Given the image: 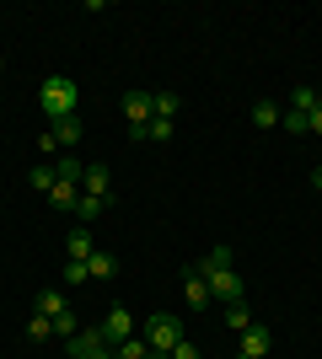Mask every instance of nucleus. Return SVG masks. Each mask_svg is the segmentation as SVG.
I'll return each instance as SVG.
<instances>
[{"mask_svg": "<svg viewBox=\"0 0 322 359\" xmlns=\"http://www.w3.org/2000/svg\"><path fill=\"white\" fill-rule=\"evenodd\" d=\"M199 273L210 279V295L220 300V306H242L247 285H242V273H236V269H199Z\"/></svg>", "mask_w": 322, "mask_h": 359, "instance_id": "nucleus-3", "label": "nucleus"}, {"mask_svg": "<svg viewBox=\"0 0 322 359\" xmlns=\"http://www.w3.org/2000/svg\"><path fill=\"white\" fill-rule=\"evenodd\" d=\"M167 359H199V344H188V338H183V344L172 348V354H167Z\"/></svg>", "mask_w": 322, "mask_h": 359, "instance_id": "nucleus-28", "label": "nucleus"}, {"mask_svg": "<svg viewBox=\"0 0 322 359\" xmlns=\"http://www.w3.org/2000/svg\"><path fill=\"white\" fill-rule=\"evenodd\" d=\"M54 166H32V188H38V194H48V188H54Z\"/></svg>", "mask_w": 322, "mask_h": 359, "instance_id": "nucleus-26", "label": "nucleus"}, {"mask_svg": "<svg viewBox=\"0 0 322 359\" xmlns=\"http://www.w3.org/2000/svg\"><path fill=\"white\" fill-rule=\"evenodd\" d=\"M76 332H81L76 311H60V316H54V338H65V344H70V338H76Z\"/></svg>", "mask_w": 322, "mask_h": 359, "instance_id": "nucleus-23", "label": "nucleus"}, {"mask_svg": "<svg viewBox=\"0 0 322 359\" xmlns=\"http://www.w3.org/2000/svg\"><path fill=\"white\" fill-rule=\"evenodd\" d=\"M97 332H102V344H107V348H119L123 338H135V316L123 311V306H113V311L97 322Z\"/></svg>", "mask_w": 322, "mask_h": 359, "instance_id": "nucleus-5", "label": "nucleus"}, {"mask_svg": "<svg viewBox=\"0 0 322 359\" xmlns=\"http://www.w3.org/2000/svg\"><path fill=\"white\" fill-rule=\"evenodd\" d=\"M113 359H156V354H151V344H145V338H123V344L113 348Z\"/></svg>", "mask_w": 322, "mask_h": 359, "instance_id": "nucleus-16", "label": "nucleus"}, {"mask_svg": "<svg viewBox=\"0 0 322 359\" xmlns=\"http://www.w3.org/2000/svg\"><path fill=\"white\" fill-rule=\"evenodd\" d=\"M123 118H129V129L151 123V118H156V107H151V91H123Z\"/></svg>", "mask_w": 322, "mask_h": 359, "instance_id": "nucleus-7", "label": "nucleus"}, {"mask_svg": "<svg viewBox=\"0 0 322 359\" xmlns=\"http://www.w3.org/2000/svg\"><path fill=\"white\" fill-rule=\"evenodd\" d=\"M199 269H231V247H210V257H204Z\"/></svg>", "mask_w": 322, "mask_h": 359, "instance_id": "nucleus-27", "label": "nucleus"}, {"mask_svg": "<svg viewBox=\"0 0 322 359\" xmlns=\"http://www.w3.org/2000/svg\"><path fill=\"white\" fill-rule=\"evenodd\" d=\"M86 273H92V279H113V257H107V252H92V257H86Z\"/></svg>", "mask_w": 322, "mask_h": 359, "instance_id": "nucleus-24", "label": "nucleus"}, {"mask_svg": "<svg viewBox=\"0 0 322 359\" xmlns=\"http://www.w3.org/2000/svg\"><path fill=\"white\" fill-rule=\"evenodd\" d=\"M140 338L151 344V354H156V359H167L172 348H177V344L188 338V332H183V316L156 311V316H145V322H140Z\"/></svg>", "mask_w": 322, "mask_h": 359, "instance_id": "nucleus-1", "label": "nucleus"}, {"mask_svg": "<svg viewBox=\"0 0 322 359\" xmlns=\"http://www.w3.org/2000/svg\"><path fill=\"white\" fill-rule=\"evenodd\" d=\"M81 172H86V166H81L76 156H60V161H54V177L60 182H81Z\"/></svg>", "mask_w": 322, "mask_h": 359, "instance_id": "nucleus-20", "label": "nucleus"}, {"mask_svg": "<svg viewBox=\"0 0 322 359\" xmlns=\"http://www.w3.org/2000/svg\"><path fill=\"white\" fill-rule=\"evenodd\" d=\"M279 123H285L290 135H311V118H307V113H295V107H285V113H279Z\"/></svg>", "mask_w": 322, "mask_h": 359, "instance_id": "nucleus-22", "label": "nucleus"}, {"mask_svg": "<svg viewBox=\"0 0 322 359\" xmlns=\"http://www.w3.org/2000/svg\"><path fill=\"white\" fill-rule=\"evenodd\" d=\"M311 188H322V161H317V166H311Z\"/></svg>", "mask_w": 322, "mask_h": 359, "instance_id": "nucleus-30", "label": "nucleus"}, {"mask_svg": "<svg viewBox=\"0 0 322 359\" xmlns=\"http://www.w3.org/2000/svg\"><path fill=\"white\" fill-rule=\"evenodd\" d=\"M38 107L48 113V123L76 118V81H70V75H43V86H38Z\"/></svg>", "mask_w": 322, "mask_h": 359, "instance_id": "nucleus-2", "label": "nucleus"}, {"mask_svg": "<svg viewBox=\"0 0 322 359\" xmlns=\"http://www.w3.org/2000/svg\"><path fill=\"white\" fill-rule=\"evenodd\" d=\"M65 252L76 257V263H86V257L97 252V247H92V231H70V241H65Z\"/></svg>", "mask_w": 322, "mask_h": 359, "instance_id": "nucleus-14", "label": "nucleus"}, {"mask_svg": "<svg viewBox=\"0 0 322 359\" xmlns=\"http://www.w3.org/2000/svg\"><path fill=\"white\" fill-rule=\"evenodd\" d=\"M226 327H231V332H247V327H253V311H247V300H242V306H226Z\"/></svg>", "mask_w": 322, "mask_h": 359, "instance_id": "nucleus-21", "label": "nucleus"}, {"mask_svg": "<svg viewBox=\"0 0 322 359\" xmlns=\"http://www.w3.org/2000/svg\"><path fill=\"white\" fill-rule=\"evenodd\" d=\"M48 135H54V145H60V150L81 145V118H60V123H48Z\"/></svg>", "mask_w": 322, "mask_h": 359, "instance_id": "nucleus-12", "label": "nucleus"}, {"mask_svg": "<svg viewBox=\"0 0 322 359\" xmlns=\"http://www.w3.org/2000/svg\"><path fill=\"white\" fill-rule=\"evenodd\" d=\"M269 348H274V332L263 327V322H253V327L242 332V348H236V354L242 359H269Z\"/></svg>", "mask_w": 322, "mask_h": 359, "instance_id": "nucleus-6", "label": "nucleus"}, {"mask_svg": "<svg viewBox=\"0 0 322 359\" xmlns=\"http://www.w3.org/2000/svg\"><path fill=\"white\" fill-rule=\"evenodd\" d=\"M65 359H113V348L102 344V332L97 327H81L70 344H65Z\"/></svg>", "mask_w": 322, "mask_h": 359, "instance_id": "nucleus-4", "label": "nucleus"}, {"mask_svg": "<svg viewBox=\"0 0 322 359\" xmlns=\"http://www.w3.org/2000/svg\"><path fill=\"white\" fill-rule=\"evenodd\" d=\"M236 359H242V354H236Z\"/></svg>", "mask_w": 322, "mask_h": 359, "instance_id": "nucleus-31", "label": "nucleus"}, {"mask_svg": "<svg viewBox=\"0 0 322 359\" xmlns=\"http://www.w3.org/2000/svg\"><path fill=\"white\" fill-rule=\"evenodd\" d=\"M27 338H32V344L54 338V316H38V311H32V316H27Z\"/></svg>", "mask_w": 322, "mask_h": 359, "instance_id": "nucleus-19", "label": "nucleus"}, {"mask_svg": "<svg viewBox=\"0 0 322 359\" xmlns=\"http://www.w3.org/2000/svg\"><path fill=\"white\" fill-rule=\"evenodd\" d=\"M43 198H48V204H54L60 215H76V204H81V182H54Z\"/></svg>", "mask_w": 322, "mask_h": 359, "instance_id": "nucleus-9", "label": "nucleus"}, {"mask_svg": "<svg viewBox=\"0 0 322 359\" xmlns=\"http://www.w3.org/2000/svg\"><path fill=\"white\" fill-rule=\"evenodd\" d=\"M317 102H322L317 86H295V91H290V107H295V113H307V118L317 113Z\"/></svg>", "mask_w": 322, "mask_h": 359, "instance_id": "nucleus-15", "label": "nucleus"}, {"mask_svg": "<svg viewBox=\"0 0 322 359\" xmlns=\"http://www.w3.org/2000/svg\"><path fill=\"white\" fill-rule=\"evenodd\" d=\"M86 279H92V273H86V263H76V257L60 269V285H86Z\"/></svg>", "mask_w": 322, "mask_h": 359, "instance_id": "nucleus-25", "label": "nucleus"}, {"mask_svg": "<svg viewBox=\"0 0 322 359\" xmlns=\"http://www.w3.org/2000/svg\"><path fill=\"white\" fill-rule=\"evenodd\" d=\"M151 107H156V118H177V113H183V97H177V91H151Z\"/></svg>", "mask_w": 322, "mask_h": 359, "instance_id": "nucleus-13", "label": "nucleus"}, {"mask_svg": "<svg viewBox=\"0 0 322 359\" xmlns=\"http://www.w3.org/2000/svg\"><path fill=\"white\" fill-rule=\"evenodd\" d=\"M183 295H188V306H194V311H204V306H210V279H204L199 269H188V279H183Z\"/></svg>", "mask_w": 322, "mask_h": 359, "instance_id": "nucleus-10", "label": "nucleus"}, {"mask_svg": "<svg viewBox=\"0 0 322 359\" xmlns=\"http://www.w3.org/2000/svg\"><path fill=\"white\" fill-rule=\"evenodd\" d=\"M311 135H322V102H317V113H311Z\"/></svg>", "mask_w": 322, "mask_h": 359, "instance_id": "nucleus-29", "label": "nucleus"}, {"mask_svg": "<svg viewBox=\"0 0 322 359\" xmlns=\"http://www.w3.org/2000/svg\"><path fill=\"white\" fill-rule=\"evenodd\" d=\"M107 188H113V172H107L102 161H92L86 172H81V194H92V198H107Z\"/></svg>", "mask_w": 322, "mask_h": 359, "instance_id": "nucleus-8", "label": "nucleus"}, {"mask_svg": "<svg viewBox=\"0 0 322 359\" xmlns=\"http://www.w3.org/2000/svg\"><path fill=\"white\" fill-rule=\"evenodd\" d=\"M32 311H38V316H60V311H70V300H65V290H60V285H48V290H38Z\"/></svg>", "mask_w": 322, "mask_h": 359, "instance_id": "nucleus-11", "label": "nucleus"}, {"mask_svg": "<svg viewBox=\"0 0 322 359\" xmlns=\"http://www.w3.org/2000/svg\"><path fill=\"white\" fill-rule=\"evenodd\" d=\"M279 113H285L279 102H253V123H258V129H274V123H279Z\"/></svg>", "mask_w": 322, "mask_h": 359, "instance_id": "nucleus-18", "label": "nucleus"}, {"mask_svg": "<svg viewBox=\"0 0 322 359\" xmlns=\"http://www.w3.org/2000/svg\"><path fill=\"white\" fill-rule=\"evenodd\" d=\"M102 210H107V198H92V194H81V204H76V220H81V225H92V220H97Z\"/></svg>", "mask_w": 322, "mask_h": 359, "instance_id": "nucleus-17", "label": "nucleus"}]
</instances>
